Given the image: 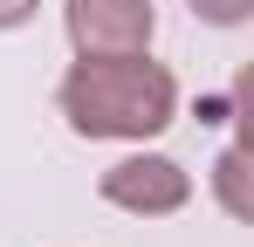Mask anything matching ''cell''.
I'll return each mask as SVG.
<instances>
[{"label":"cell","instance_id":"6da1fadb","mask_svg":"<svg viewBox=\"0 0 254 247\" xmlns=\"http://www.w3.org/2000/svg\"><path fill=\"white\" fill-rule=\"evenodd\" d=\"M55 103H62L76 137L151 144L179 117V76L165 62H151V48H137V55H76L69 76L55 82Z\"/></svg>","mask_w":254,"mask_h":247},{"label":"cell","instance_id":"7a4b0ae2","mask_svg":"<svg viewBox=\"0 0 254 247\" xmlns=\"http://www.w3.org/2000/svg\"><path fill=\"white\" fill-rule=\"evenodd\" d=\"M96 192H103V206H117L130 220H165V213L192 206V172L165 151H130L96 179Z\"/></svg>","mask_w":254,"mask_h":247},{"label":"cell","instance_id":"3957f363","mask_svg":"<svg viewBox=\"0 0 254 247\" xmlns=\"http://www.w3.org/2000/svg\"><path fill=\"white\" fill-rule=\"evenodd\" d=\"M62 28L76 55H137L158 35V7L151 0H62Z\"/></svg>","mask_w":254,"mask_h":247},{"label":"cell","instance_id":"277c9868","mask_svg":"<svg viewBox=\"0 0 254 247\" xmlns=\"http://www.w3.org/2000/svg\"><path fill=\"white\" fill-rule=\"evenodd\" d=\"M241 151H220V165H213V185H220V199H227V213L234 220H248V192H241Z\"/></svg>","mask_w":254,"mask_h":247},{"label":"cell","instance_id":"5b68a950","mask_svg":"<svg viewBox=\"0 0 254 247\" xmlns=\"http://www.w3.org/2000/svg\"><path fill=\"white\" fill-rule=\"evenodd\" d=\"M186 7H192L206 28H241V21L254 14V0H186Z\"/></svg>","mask_w":254,"mask_h":247},{"label":"cell","instance_id":"8992f818","mask_svg":"<svg viewBox=\"0 0 254 247\" xmlns=\"http://www.w3.org/2000/svg\"><path fill=\"white\" fill-rule=\"evenodd\" d=\"M35 7H42V0H0V35L28 28V21H35Z\"/></svg>","mask_w":254,"mask_h":247}]
</instances>
